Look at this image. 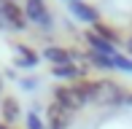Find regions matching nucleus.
I'll use <instances>...</instances> for the list:
<instances>
[{"label":"nucleus","instance_id":"f257e3e1","mask_svg":"<svg viewBox=\"0 0 132 129\" xmlns=\"http://www.w3.org/2000/svg\"><path fill=\"white\" fill-rule=\"evenodd\" d=\"M0 27H5V30H14V32L27 30L24 8H22L16 0H0Z\"/></svg>","mask_w":132,"mask_h":129},{"label":"nucleus","instance_id":"f03ea898","mask_svg":"<svg viewBox=\"0 0 132 129\" xmlns=\"http://www.w3.org/2000/svg\"><path fill=\"white\" fill-rule=\"evenodd\" d=\"M24 16H27V22L38 24L43 32H51L54 30V16L49 14V8L43 5V0H27V3H24Z\"/></svg>","mask_w":132,"mask_h":129},{"label":"nucleus","instance_id":"20e7f679","mask_svg":"<svg viewBox=\"0 0 132 129\" xmlns=\"http://www.w3.org/2000/svg\"><path fill=\"white\" fill-rule=\"evenodd\" d=\"M100 102H105V105H124L127 102L124 86L113 84V81H100Z\"/></svg>","mask_w":132,"mask_h":129},{"label":"nucleus","instance_id":"6e6552de","mask_svg":"<svg viewBox=\"0 0 132 129\" xmlns=\"http://www.w3.org/2000/svg\"><path fill=\"white\" fill-rule=\"evenodd\" d=\"M14 49H16V54H19L16 67H22V70H35V67H38L40 57L32 51V46H27V43H14Z\"/></svg>","mask_w":132,"mask_h":129},{"label":"nucleus","instance_id":"dca6fc26","mask_svg":"<svg viewBox=\"0 0 132 129\" xmlns=\"http://www.w3.org/2000/svg\"><path fill=\"white\" fill-rule=\"evenodd\" d=\"M24 121H27V129H46V124H43V118H40V116L35 113V110H27Z\"/></svg>","mask_w":132,"mask_h":129},{"label":"nucleus","instance_id":"ddd939ff","mask_svg":"<svg viewBox=\"0 0 132 129\" xmlns=\"http://www.w3.org/2000/svg\"><path fill=\"white\" fill-rule=\"evenodd\" d=\"M92 30H94V32H97V35H100V38H105V40H108V43H113V46H116V43H121V38H119V32H116V30H113V27H108V24H105V22H103V19H100V22H97V24H92Z\"/></svg>","mask_w":132,"mask_h":129},{"label":"nucleus","instance_id":"a211bd4d","mask_svg":"<svg viewBox=\"0 0 132 129\" xmlns=\"http://www.w3.org/2000/svg\"><path fill=\"white\" fill-rule=\"evenodd\" d=\"M127 57H132V38L127 40Z\"/></svg>","mask_w":132,"mask_h":129},{"label":"nucleus","instance_id":"7ed1b4c3","mask_svg":"<svg viewBox=\"0 0 132 129\" xmlns=\"http://www.w3.org/2000/svg\"><path fill=\"white\" fill-rule=\"evenodd\" d=\"M54 102H57L59 108H65L68 113H76V110L84 108L81 99H78V94H76V89H73V84H68V86H54Z\"/></svg>","mask_w":132,"mask_h":129},{"label":"nucleus","instance_id":"39448f33","mask_svg":"<svg viewBox=\"0 0 132 129\" xmlns=\"http://www.w3.org/2000/svg\"><path fill=\"white\" fill-rule=\"evenodd\" d=\"M68 11L76 16V19H81L84 24H97V22H100V11L94 8L92 3H84V0H70Z\"/></svg>","mask_w":132,"mask_h":129},{"label":"nucleus","instance_id":"9b49d317","mask_svg":"<svg viewBox=\"0 0 132 129\" xmlns=\"http://www.w3.org/2000/svg\"><path fill=\"white\" fill-rule=\"evenodd\" d=\"M46 116H49V129H68V126H70V113H68L65 108H59L57 102L49 105Z\"/></svg>","mask_w":132,"mask_h":129},{"label":"nucleus","instance_id":"412c9836","mask_svg":"<svg viewBox=\"0 0 132 129\" xmlns=\"http://www.w3.org/2000/svg\"><path fill=\"white\" fill-rule=\"evenodd\" d=\"M0 91H3V75H0Z\"/></svg>","mask_w":132,"mask_h":129},{"label":"nucleus","instance_id":"9d476101","mask_svg":"<svg viewBox=\"0 0 132 129\" xmlns=\"http://www.w3.org/2000/svg\"><path fill=\"white\" fill-rule=\"evenodd\" d=\"M84 73H86V67H81V64H59V67H51V75L54 78H59V81H70V84H73V81H84Z\"/></svg>","mask_w":132,"mask_h":129},{"label":"nucleus","instance_id":"f3484780","mask_svg":"<svg viewBox=\"0 0 132 129\" xmlns=\"http://www.w3.org/2000/svg\"><path fill=\"white\" fill-rule=\"evenodd\" d=\"M19 89L22 91H35L38 89V78H32V75L30 78H19Z\"/></svg>","mask_w":132,"mask_h":129},{"label":"nucleus","instance_id":"1a4fd4ad","mask_svg":"<svg viewBox=\"0 0 132 129\" xmlns=\"http://www.w3.org/2000/svg\"><path fill=\"white\" fill-rule=\"evenodd\" d=\"M73 51H68V49H62V46H46L43 49V59L46 62H51L54 67H59V64H70L73 62Z\"/></svg>","mask_w":132,"mask_h":129},{"label":"nucleus","instance_id":"0eeeda50","mask_svg":"<svg viewBox=\"0 0 132 129\" xmlns=\"http://www.w3.org/2000/svg\"><path fill=\"white\" fill-rule=\"evenodd\" d=\"M84 40H86V43L92 46L89 51H94V54H103V57H113V54L119 51L113 43H108L105 38H100V35L94 32V30H86V32H84Z\"/></svg>","mask_w":132,"mask_h":129},{"label":"nucleus","instance_id":"f8f14e48","mask_svg":"<svg viewBox=\"0 0 132 129\" xmlns=\"http://www.w3.org/2000/svg\"><path fill=\"white\" fill-rule=\"evenodd\" d=\"M19 102H16V97H3V102H0V113H3V124L11 126L16 118H19Z\"/></svg>","mask_w":132,"mask_h":129},{"label":"nucleus","instance_id":"4468645a","mask_svg":"<svg viewBox=\"0 0 132 129\" xmlns=\"http://www.w3.org/2000/svg\"><path fill=\"white\" fill-rule=\"evenodd\" d=\"M86 62L94 64V67H100V70H113V59H111V57L94 54V51H86Z\"/></svg>","mask_w":132,"mask_h":129},{"label":"nucleus","instance_id":"423d86ee","mask_svg":"<svg viewBox=\"0 0 132 129\" xmlns=\"http://www.w3.org/2000/svg\"><path fill=\"white\" fill-rule=\"evenodd\" d=\"M73 89H76V94H78L81 105L100 102V81H76Z\"/></svg>","mask_w":132,"mask_h":129},{"label":"nucleus","instance_id":"6ab92c4d","mask_svg":"<svg viewBox=\"0 0 132 129\" xmlns=\"http://www.w3.org/2000/svg\"><path fill=\"white\" fill-rule=\"evenodd\" d=\"M127 105H132V91H129V94H127Z\"/></svg>","mask_w":132,"mask_h":129},{"label":"nucleus","instance_id":"aec40b11","mask_svg":"<svg viewBox=\"0 0 132 129\" xmlns=\"http://www.w3.org/2000/svg\"><path fill=\"white\" fill-rule=\"evenodd\" d=\"M0 129H14V126H5V124H0Z\"/></svg>","mask_w":132,"mask_h":129},{"label":"nucleus","instance_id":"2eb2a0df","mask_svg":"<svg viewBox=\"0 0 132 129\" xmlns=\"http://www.w3.org/2000/svg\"><path fill=\"white\" fill-rule=\"evenodd\" d=\"M111 59H113V70H121V73H129V75H132V57L121 54V51H116Z\"/></svg>","mask_w":132,"mask_h":129}]
</instances>
